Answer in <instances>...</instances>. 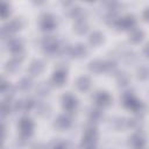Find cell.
Instances as JSON below:
<instances>
[{"label":"cell","instance_id":"5","mask_svg":"<svg viewBox=\"0 0 149 149\" xmlns=\"http://www.w3.org/2000/svg\"><path fill=\"white\" fill-rule=\"evenodd\" d=\"M63 107L68 111V112H73L76 106H77V99L70 94V93H66L65 95H63Z\"/></svg>","mask_w":149,"mask_h":149},{"label":"cell","instance_id":"6","mask_svg":"<svg viewBox=\"0 0 149 149\" xmlns=\"http://www.w3.org/2000/svg\"><path fill=\"white\" fill-rule=\"evenodd\" d=\"M135 22H136L135 17L133 15H127V16H123V17L119 19L116 27L122 28V29H130L135 26Z\"/></svg>","mask_w":149,"mask_h":149},{"label":"cell","instance_id":"30","mask_svg":"<svg viewBox=\"0 0 149 149\" xmlns=\"http://www.w3.org/2000/svg\"><path fill=\"white\" fill-rule=\"evenodd\" d=\"M114 127L116 129H123L126 127H128V120L121 118V119H118L115 122H114Z\"/></svg>","mask_w":149,"mask_h":149},{"label":"cell","instance_id":"26","mask_svg":"<svg viewBox=\"0 0 149 149\" xmlns=\"http://www.w3.org/2000/svg\"><path fill=\"white\" fill-rule=\"evenodd\" d=\"M141 126H142V119L140 116L139 118H133V119L128 120V127H130V128L139 129Z\"/></svg>","mask_w":149,"mask_h":149},{"label":"cell","instance_id":"13","mask_svg":"<svg viewBox=\"0 0 149 149\" xmlns=\"http://www.w3.org/2000/svg\"><path fill=\"white\" fill-rule=\"evenodd\" d=\"M88 41H90L91 45H93V47H98V45H100V44L102 43V41H104V36H102V34H101L100 31H93V33L90 35Z\"/></svg>","mask_w":149,"mask_h":149},{"label":"cell","instance_id":"9","mask_svg":"<svg viewBox=\"0 0 149 149\" xmlns=\"http://www.w3.org/2000/svg\"><path fill=\"white\" fill-rule=\"evenodd\" d=\"M8 49L14 54H20L22 51V41L19 38H9L8 41Z\"/></svg>","mask_w":149,"mask_h":149},{"label":"cell","instance_id":"33","mask_svg":"<svg viewBox=\"0 0 149 149\" xmlns=\"http://www.w3.org/2000/svg\"><path fill=\"white\" fill-rule=\"evenodd\" d=\"M35 106V102L33 99H26L23 100V111H30L33 107Z\"/></svg>","mask_w":149,"mask_h":149},{"label":"cell","instance_id":"31","mask_svg":"<svg viewBox=\"0 0 149 149\" xmlns=\"http://www.w3.org/2000/svg\"><path fill=\"white\" fill-rule=\"evenodd\" d=\"M122 57H123L125 62H127V63H133V62L136 59V56H135V54H134L133 51H127V52H125Z\"/></svg>","mask_w":149,"mask_h":149},{"label":"cell","instance_id":"37","mask_svg":"<svg viewBox=\"0 0 149 149\" xmlns=\"http://www.w3.org/2000/svg\"><path fill=\"white\" fill-rule=\"evenodd\" d=\"M144 54H146V55L149 57V43H148V44L144 47Z\"/></svg>","mask_w":149,"mask_h":149},{"label":"cell","instance_id":"27","mask_svg":"<svg viewBox=\"0 0 149 149\" xmlns=\"http://www.w3.org/2000/svg\"><path fill=\"white\" fill-rule=\"evenodd\" d=\"M95 143L97 141L93 140H88V139H84L81 141V148L83 149H95Z\"/></svg>","mask_w":149,"mask_h":149},{"label":"cell","instance_id":"32","mask_svg":"<svg viewBox=\"0 0 149 149\" xmlns=\"http://www.w3.org/2000/svg\"><path fill=\"white\" fill-rule=\"evenodd\" d=\"M9 14H10L9 6H8V3L3 2L2 3V9H1V16H2V19H7L9 16Z\"/></svg>","mask_w":149,"mask_h":149},{"label":"cell","instance_id":"4","mask_svg":"<svg viewBox=\"0 0 149 149\" xmlns=\"http://www.w3.org/2000/svg\"><path fill=\"white\" fill-rule=\"evenodd\" d=\"M40 24H41V28H42L43 30H51V29H54L55 26H56V20L54 19L52 15L45 14V15H43V16L41 17Z\"/></svg>","mask_w":149,"mask_h":149},{"label":"cell","instance_id":"19","mask_svg":"<svg viewBox=\"0 0 149 149\" xmlns=\"http://www.w3.org/2000/svg\"><path fill=\"white\" fill-rule=\"evenodd\" d=\"M49 91H50V86L47 83H40L36 86V93L38 95H42V97L48 95L49 94Z\"/></svg>","mask_w":149,"mask_h":149},{"label":"cell","instance_id":"20","mask_svg":"<svg viewBox=\"0 0 149 149\" xmlns=\"http://www.w3.org/2000/svg\"><path fill=\"white\" fill-rule=\"evenodd\" d=\"M19 68H20V62L16 61V59H12V61L7 62V64H6V66H5L6 71H8V72H10V73L16 72V71L19 70Z\"/></svg>","mask_w":149,"mask_h":149},{"label":"cell","instance_id":"8","mask_svg":"<svg viewBox=\"0 0 149 149\" xmlns=\"http://www.w3.org/2000/svg\"><path fill=\"white\" fill-rule=\"evenodd\" d=\"M43 70H44V65H43V63H42L41 61H33V62L30 63V65H29V69H28L29 73H30L33 77L41 74Z\"/></svg>","mask_w":149,"mask_h":149},{"label":"cell","instance_id":"2","mask_svg":"<svg viewBox=\"0 0 149 149\" xmlns=\"http://www.w3.org/2000/svg\"><path fill=\"white\" fill-rule=\"evenodd\" d=\"M42 44H43V48L47 52H50V54H54L56 51H58V42L57 40L54 37V36H45L42 41Z\"/></svg>","mask_w":149,"mask_h":149},{"label":"cell","instance_id":"18","mask_svg":"<svg viewBox=\"0 0 149 149\" xmlns=\"http://www.w3.org/2000/svg\"><path fill=\"white\" fill-rule=\"evenodd\" d=\"M73 28H74V31L76 33H78V34H85L87 31V29H88V26H87L86 21L80 20V21H77L76 22V24H74Z\"/></svg>","mask_w":149,"mask_h":149},{"label":"cell","instance_id":"10","mask_svg":"<svg viewBox=\"0 0 149 149\" xmlns=\"http://www.w3.org/2000/svg\"><path fill=\"white\" fill-rule=\"evenodd\" d=\"M70 125H71V120L66 115H59L55 122V127L58 129H66L70 127Z\"/></svg>","mask_w":149,"mask_h":149},{"label":"cell","instance_id":"17","mask_svg":"<svg viewBox=\"0 0 149 149\" xmlns=\"http://www.w3.org/2000/svg\"><path fill=\"white\" fill-rule=\"evenodd\" d=\"M70 15H71V17L76 19L77 21H80V20H84L85 12H84L83 8H80V7H72V8L70 9Z\"/></svg>","mask_w":149,"mask_h":149},{"label":"cell","instance_id":"28","mask_svg":"<svg viewBox=\"0 0 149 149\" xmlns=\"http://www.w3.org/2000/svg\"><path fill=\"white\" fill-rule=\"evenodd\" d=\"M49 111H50V108H49V106H48L47 104L41 102V104H38V105H37V113H38L40 115L45 116V115H48V114H49Z\"/></svg>","mask_w":149,"mask_h":149},{"label":"cell","instance_id":"38","mask_svg":"<svg viewBox=\"0 0 149 149\" xmlns=\"http://www.w3.org/2000/svg\"><path fill=\"white\" fill-rule=\"evenodd\" d=\"M141 149H143V148H141Z\"/></svg>","mask_w":149,"mask_h":149},{"label":"cell","instance_id":"12","mask_svg":"<svg viewBox=\"0 0 149 149\" xmlns=\"http://www.w3.org/2000/svg\"><path fill=\"white\" fill-rule=\"evenodd\" d=\"M76 85H77V88H78L79 91H83V92H84V91H87V90L90 88L91 80H90L88 77H86V76H81V77H79V78L77 79Z\"/></svg>","mask_w":149,"mask_h":149},{"label":"cell","instance_id":"3","mask_svg":"<svg viewBox=\"0 0 149 149\" xmlns=\"http://www.w3.org/2000/svg\"><path fill=\"white\" fill-rule=\"evenodd\" d=\"M144 143H146V137H144L143 133H141V132H137L129 137V144L135 149L143 148Z\"/></svg>","mask_w":149,"mask_h":149},{"label":"cell","instance_id":"35","mask_svg":"<svg viewBox=\"0 0 149 149\" xmlns=\"http://www.w3.org/2000/svg\"><path fill=\"white\" fill-rule=\"evenodd\" d=\"M31 149H47V147L44 144H42V143H36V144H34L31 147Z\"/></svg>","mask_w":149,"mask_h":149},{"label":"cell","instance_id":"25","mask_svg":"<svg viewBox=\"0 0 149 149\" xmlns=\"http://www.w3.org/2000/svg\"><path fill=\"white\" fill-rule=\"evenodd\" d=\"M9 100L10 99L5 98V100L1 104V114H2V116H6V115H8L10 113V104H9Z\"/></svg>","mask_w":149,"mask_h":149},{"label":"cell","instance_id":"29","mask_svg":"<svg viewBox=\"0 0 149 149\" xmlns=\"http://www.w3.org/2000/svg\"><path fill=\"white\" fill-rule=\"evenodd\" d=\"M115 69H116V64H115L114 61L105 62V64H104V70H105V71H107V72L111 73V72H114Z\"/></svg>","mask_w":149,"mask_h":149},{"label":"cell","instance_id":"22","mask_svg":"<svg viewBox=\"0 0 149 149\" xmlns=\"http://www.w3.org/2000/svg\"><path fill=\"white\" fill-rule=\"evenodd\" d=\"M116 81H118L119 86H126L129 83V77L125 72H120L116 76Z\"/></svg>","mask_w":149,"mask_h":149},{"label":"cell","instance_id":"11","mask_svg":"<svg viewBox=\"0 0 149 149\" xmlns=\"http://www.w3.org/2000/svg\"><path fill=\"white\" fill-rule=\"evenodd\" d=\"M65 79H66L65 70H64V69H57V70L55 71V73H54V77H52L54 83H55L56 85L61 86V85H63V84H64Z\"/></svg>","mask_w":149,"mask_h":149},{"label":"cell","instance_id":"16","mask_svg":"<svg viewBox=\"0 0 149 149\" xmlns=\"http://www.w3.org/2000/svg\"><path fill=\"white\" fill-rule=\"evenodd\" d=\"M104 64H105L104 62H101L99 59H95V61H92L88 64V69L94 73H100L104 70Z\"/></svg>","mask_w":149,"mask_h":149},{"label":"cell","instance_id":"1","mask_svg":"<svg viewBox=\"0 0 149 149\" xmlns=\"http://www.w3.org/2000/svg\"><path fill=\"white\" fill-rule=\"evenodd\" d=\"M20 132H21V136H24V137H28L31 133H33V129H34V123L31 121V119L29 118H22L20 120Z\"/></svg>","mask_w":149,"mask_h":149},{"label":"cell","instance_id":"21","mask_svg":"<svg viewBox=\"0 0 149 149\" xmlns=\"http://www.w3.org/2000/svg\"><path fill=\"white\" fill-rule=\"evenodd\" d=\"M137 78L141 80H146L149 78V68L146 65H141L137 69Z\"/></svg>","mask_w":149,"mask_h":149},{"label":"cell","instance_id":"24","mask_svg":"<svg viewBox=\"0 0 149 149\" xmlns=\"http://www.w3.org/2000/svg\"><path fill=\"white\" fill-rule=\"evenodd\" d=\"M31 87V79L30 78H22L19 83V88L22 91H28Z\"/></svg>","mask_w":149,"mask_h":149},{"label":"cell","instance_id":"23","mask_svg":"<svg viewBox=\"0 0 149 149\" xmlns=\"http://www.w3.org/2000/svg\"><path fill=\"white\" fill-rule=\"evenodd\" d=\"M91 121H99L102 118V112L99 108H92L88 113Z\"/></svg>","mask_w":149,"mask_h":149},{"label":"cell","instance_id":"7","mask_svg":"<svg viewBox=\"0 0 149 149\" xmlns=\"http://www.w3.org/2000/svg\"><path fill=\"white\" fill-rule=\"evenodd\" d=\"M94 100L97 105L101 107H106L111 104V97L107 92H97V94L94 95Z\"/></svg>","mask_w":149,"mask_h":149},{"label":"cell","instance_id":"36","mask_svg":"<svg viewBox=\"0 0 149 149\" xmlns=\"http://www.w3.org/2000/svg\"><path fill=\"white\" fill-rule=\"evenodd\" d=\"M143 17H144L147 21H149V8L144 10V13H143Z\"/></svg>","mask_w":149,"mask_h":149},{"label":"cell","instance_id":"34","mask_svg":"<svg viewBox=\"0 0 149 149\" xmlns=\"http://www.w3.org/2000/svg\"><path fill=\"white\" fill-rule=\"evenodd\" d=\"M14 111H15V112H21V111H23V100H19V101L15 102V105H14Z\"/></svg>","mask_w":149,"mask_h":149},{"label":"cell","instance_id":"15","mask_svg":"<svg viewBox=\"0 0 149 149\" xmlns=\"http://www.w3.org/2000/svg\"><path fill=\"white\" fill-rule=\"evenodd\" d=\"M144 37V34L140 29H133L129 34V41L132 43H140Z\"/></svg>","mask_w":149,"mask_h":149},{"label":"cell","instance_id":"14","mask_svg":"<svg viewBox=\"0 0 149 149\" xmlns=\"http://www.w3.org/2000/svg\"><path fill=\"white\" fill-rule=\"evenodd\" d=\"M86 54H87L86 47L84 44H77V45H74L72 48V54L71 55L77 57V58H83V57L86 56Z\"/></svg>","mask_w":149,"mask_h":149}]
</instances>
